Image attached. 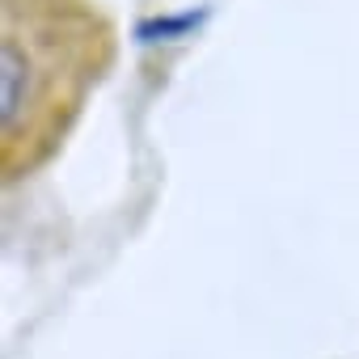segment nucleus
Returning <instances> with one entry per match:
<instances>
[{"instance_id": "1", "label": "nucleus", "mask_w": 359, "mask_h": 359, "mask_svg": "<svg viewBox=\"0 0 359 359\" xmlns=\"http://www.w3.org/2000/svg\"><path fill=\"white\" fill-rule=\"evenodd\" d=\"M110 64V26L93 0H5V177H22L64 144L85 93Z\"/></svg>"}]
</instances>
